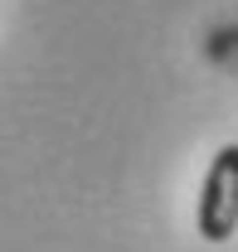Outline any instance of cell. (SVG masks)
Here are the masks:
<instances>
[{
	"label": "cell",
	"mask_w": 238,
	"mask_h": 252,
	"mask_svg": "<svg viewBox=\"0 0 238 252\" xmlns=\"http://www.w3.org/2000/svg\"><path fill=\"white\" fill-rule=\"evenodd\" d=\"M195 223L204 243H229L238 233V146H219V156L209 160Z\"/></svg>",
	"instance_id": "cell-1"
}]
</instances>
